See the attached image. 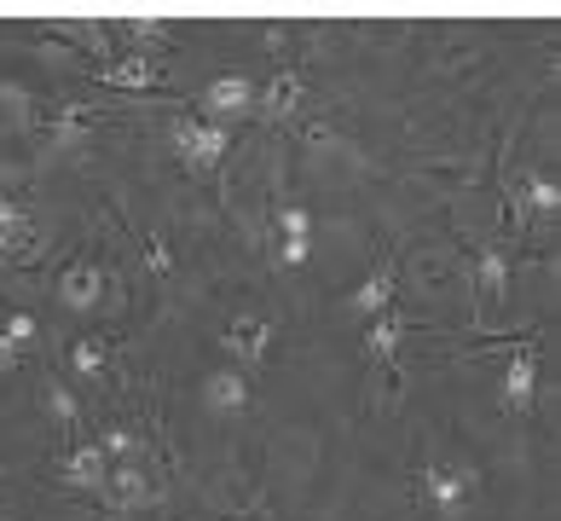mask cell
<instances>
[{
	"mask_svg": "<svg viewBox=\"0 0 561 521\" xmlns=\"http://www.w3.org/2000/svg\"><path fill=\"white\" fill-rule=\"evenodd\" d=\"M307 256H313V243H307V238H284V243H278V261H284V267H301Z\"/></svg>",
	"mask_w": 561,
	"mask_h": 521,
	"instance_id": "d4e9b609",
	"label": "cell"
},
{
	"mask_svg": "<svg viewBox=\"0 0 561 521\" xmlns=\"http://www.w3.org/2000/svg\"><path fill=\"white\" fill-rule=\"evenodd\" d=\"M278 233L284 238H307V233H313V215H307L301 203H289V208H278Z\"/></svg>",
	"mask_w": 561,
	"mask_h": 521,
	"instance_id": "7402d4cb",
	"label": "cell"
},
{
	"mask_svg": "<svg viewBox=\"0 0 561 521\" xmlns=\"http://www.w3.org/2000/svg\"><path fill=\"white\" fill-rule=\"evenodd\" d=\"M393 284H400V267H393V261H377V273H370L359 290H353L347 307L359 313V319H377V313L393 307Z\"/></svg>",
	"mask_w": 561,
	"mask_h": 521,
	"instance_id": "30bf717a",
	"label": "cell"
},
{
	"mask_svg": "<svg viewBox=\"0 0 561 521\" xmlns=\"http://www.w3.org/2000/svg\"><path fill=\"white\" fill-rule=\"evenodd\" d=\"M35 226H30V215L18 208L12 197H0V261H12V267H30L35 261Z\"/></svg>",
	"mask_w": 561,
	"mask_h": 521,
	"instance_id": "52a82bcc",
	"label": "cell"
},
{
	"mask_svg": "<svg viewBox=\"0 0 561 521\" xmlns=\"http://www.w3.org/2000/svg\"><path fill=\"white\" fill-rule=\"evenodd\" d=\"M174 151L185 157V169H192V174H215L220 157H226V128H220V122L180 116L174 122Z\"/></svg>",
	"mask_w": 561,
	"mask_h": 521,
	"instance_id": "6da1fadb",
	"label": "cell"
},
{
	"mask_svg": "<svg viewBox=\"0 0 561 521\" xmlns=\"http://www.w3.org/2000/svg\"><path fill=\"white\" fill-rule=\"evenodd\" d=\"M266 342H273V325L255 319V313H249V319H232V325H226V348H232V360H238V365H261V360H266Z\"/></svg>",
	"mask_w": 561,
	"mask_h": 521,
	"instance_id": "7c38bea8",
	"label": "cell"
},
{
	"mask_svg": "<svg viewBox=\"0 0 561 521\" xmlns=\"http://www.w3.org/2000/svg\"><path fill=\"white\" fill-rule=\"evenodd\" d=\"M203 406L215 417H238L249 406V377L243 371H209V377H203Z\"/></svg>",
	"mask_w": 561,
	"mask_h": 521,
	"instance_id": "8fae6325",
	"label": "cell"
},
{
	"mask_svg": "<svg viewBox=\"0 0 561 521\" xmlns=\"http://www.w3.org/2000/svg\"><path fill=\"white\" fill-rule=\"evenodd\" d=\"M515 208H522V215L550 220L556 208H561V185H556L550 174H527V180H522V197H515Z\"/></svg>",
	"mask_w": 561,
	"mask_h": 521,
	"instance_id": "e0dca14e",
	"label": "cell"
},
{
	"mask_svg": "<svg viewBox=\"0 0 561 521\" xmlns=\"http://www.w3.org/2000/svg\"><path fill=\"white\" fill-rule=\"evenodd\" d=\"M533 394H538V348L522 342L510 353V371H504V388H497V406L510 417H527L533 411Z\"/></svg>",
	"mask_w": 561,
	"mask_h": 521,
	"instance_id": "3957f363",
	"label": "cell"
},
{
	"mask_svg": "<svg viewBox=\"0 0 561 521\" xmlns=\"http://www.w3.org/2000/svg\"><path fill=\"white\" fill-rule=\"evenodd\" d=\"M301 93H307V76L296 70V65H284L273 81H266V99H261V116H273V122H284V116H296L301 111Z\"/></svg>",
	"mask_w": 561,
	"mask_h": 521,
	"instance_id": "4fadbf2b",
	"label": "cell"
},
{
	"mask_svg": "<svg viewBox=\"0 0 561 521\" xmlns=\"http://www.w3.org/2000/svg\"><path fill=\"white\" fill-rule=\"evenodd\" d=\"M99 446H105L111 464H134V452H139V434L134 429H105L99 434Z\"/></svg>",
	"mask_w": 561,
	"mask_h": 521,
	"instance_id": "44dd1931",
	"label": "cell"
},
{
	"mask_svg": "<svg viewBox=\"0 0 561 521\" xmlns=\"http://www.w3.org/2000/svg\"><path fill=\"white\" fill-rule=\"evenodd\" d=\"M0 330H7V342H12V348H24V342H35V330H41V325L30 319V313H12V319L0 325Z\"/></svg>",
	"mask_w": 561,
	"mask_h": 521,
	"instance_id": "603a6c76",
	"label": "cell"
},
{
	"mask_svg": "<svg viewBox=\"0 0 561 521\" xmlns=\"http://www.w3.org/2000/svg\"><path fill=\"white\" fill-rule=\"evenodd\" d=\"M105 498L116 510H139V505H151V482H145V469L139 464H111L105 475Z\"/></svg>",
	"mask_w": 561,
	"mask_h": 521,
	"instance_id": "5bb4252c",
	"label": "cell"
},
{
	"mask_svg": "<svg viewBox=\"0 0 561 521\" xmlns=\"http://www.w3.org/2000/svg\"><path fill=\"white\" fill-rule=\"evenodd\" d=\"M58 302H65L70 313H93L99 302H105V273H99L93 261H70L65 273H58Z\"/></svg>",
	"mask_w": 561,
	"mask_h": 521,
	"instance_id": "8992f818",
	"label": "cell"
},
{
	"mask_svg": "<svg viewBox=\"0 0 561 521\" xmlns=\"http://www.w3.org/2000/svg\"><path fill=\"white\" fill-rule=\"evenodd\" d=\"M93 128H99V116L88 111V104H58V111L41 116V134H47L53 151H70V145H81Z\"/></svg>",
	"mask_w": 561,
	"mask_h": 521,
	"instance_id": "9c48e42d",
	"label": "cell"
},
{
	"mask_svg": "<svg viewBox=\"0 0 561 521\" xmlns=\"http://www.w3.org/2000/svg\"><path fill=\"white\" fill-rule=\"evenodd\" d=\"M474 290H481V302H497L510 290V256L497 243H486L481 256H474Z\"/></svg>",
	"mask_w": 561,
	"mask_h": 521,
	"instance_id": "2e32d148",
	"label": "cell"
},
{
	"mask_svg": "<svg viewBox=\"0 0 561 521\" xmlns=\"http://www.w3.org/2000/svg\"><path fill=\"white\" fill-rule=\"evenodd\" d=\"M111 35H128V41H134V53H139V47H151V41L169 35V24H162V18H151V12H139V18H116V30H111Z\"/></svg>",
	"mask_w": 561,
	"mask_h": 521,
	"instance_id": "d6986e66",
	"label": "cell"
},
{
	"mask_svg": "<svg viewBox=\"0 0 561 521\" xmlns=\"http://www.w3.org/2000/svg\"><path fill=\"white\" fill-rule=\"evenodd\" d=\"M47 411H53V423L65 429V434H76V423H81V400L70 388H58V383H47Z\"/></svg>",
	"mask_w": 561,
	"mask_h": 521,
	"instance_id": "ffe728a7",
	"label": "cell"
},
{
	"mask_svg": "<svg viewBox=\"0 0 561 521\" xmlns=\"http://www.w3.org/2000/svg\"><path fill=\"white\" fill-rule=\"evenodd\" d=\"M65 482L70 487H81V492H105V475H111V457H105V446L99 441H76L70 452H65Z\"/></svg>",
	"mask_w": 561,
	"mask_h": 521,
	"instance_id": "ba28073f",
	"label": "cell"
},
{
	"mask_svg": "<svg viewBox=\"0 0 561 521\" xmlns=\"http://www.w3.org/2000/svg\"><path fill=\"white\" fill-rule=\"evenodd\" d=\"M145 256H151V267H157V273H174V256H169V238H162V233H151V238H145Z\"/></svg>",
	"mask_w": 561,
	"mask_h": 521,
	"instance_id": "cb8c5ba5",
	"label": "cell"
},
{
	"mask_svg": "<svg viewBox=\"0 0 561 521\" xmlns=\"http://www.w3.org/2000/svg\"><path fill=\"white\" fill-rule=\"evenodd\" d=\"M400 337H405V313H377V319H370V330H365V360L370 365H388L393 353H400Z\"/></svg>",
	"mask_w": 561,
	"mask_h": 521,
	"instance_id": "9a60e30c",
	"label": "cell"
},
{
	"mask_svg": "<svg viewBox=\"0 0 561 521\" xmlns=\"http://www.w3.org/2000/svg\"><path fill=\"white\" fill-rule=\"evenodd\" d=\"M417 487H423V498L434 510H440L446 521H457L469 510V498H474V469H457V464H428L423 475H417Z\"/></svg>",
	"mask_w": 561,
	"mask_h": 521,
	"instance_id": "7a4b0ae2",
	"label": "cell"
},
{
	"mask_svg": "<svg viewBox=\"0 0 561 521\" xmlns=\"http://www.w3.org/2000/svg\"><path fill=\"white\" fill-rule=\"evenodd\" d=\"M105 365H111V348L105 342H93V337L70 342V371H76L81 383H99V377H105Z\"/></svg>",
	"mask_w": 561,
	"mask_h": 521,
	"instance_id": "ac0fdd59",
	"label": "cell"
},
{
	"mask_svg": "<svg viewBox=\"0 0 561 521\" xmlns=\"http://www.w3.org/2000/svg\"><path fill=\"white\" fill-rule=\"evenodd\" d=\"M18 353H24V348H12V342H7V330H0V371H12V365H18Z\"/></svg>",
	"mask_w": 561,
	"mask_h": 521,
	"instance_id": "484cf974",
	"label": "cell"
},
{
	"mask_svg": "<svg viewBox=\"0 0 561 521\" xmlns=\"http://www.w3.org/2000/svg\"><path fill=\"white\" fill-rule=\"evenodd\" d=\"M93 76L105 81V88H128V93L162 88V65L151 53H122V58H111V65H93Z\"/></svg>",
	"mask_w": 561,
	"mask_h": 521,
	"instance_id": "5b68a950",
	"label": "cell"
},
{
	"mask_svg": "<svg viewBox=\"0 0 561 521\" xmlns=\"http://www.w3.org/2000/svg\"><path fill=\"white\" fill-rule=\"evenodd\" d=\"M203 111H209V122H238V116H249L255 111V81L249 76H215L209 88H203Z\"/></svg>",
	"mask_w": 561,
	"mask_h": 521,
	"instance_id": "277c9868",
	"label": "cell"
}]
</instances>
